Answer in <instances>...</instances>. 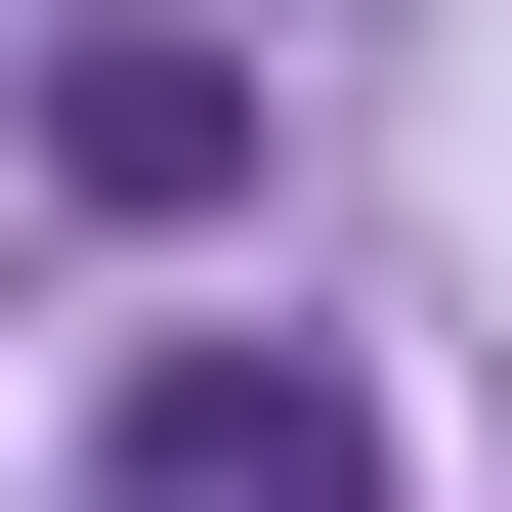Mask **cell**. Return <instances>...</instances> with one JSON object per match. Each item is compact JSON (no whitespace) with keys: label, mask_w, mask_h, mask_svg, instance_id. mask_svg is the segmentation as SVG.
Masks as SVG:
<instances>
[{"label":"cell","mask_w":512,"mask_h":512,"mask_svg":"<svg viewBox=\"0 0 512 512\" xmlns=\"http://www.w3.org/2000/svg\"><path fill=\"white\" fill-rule=\"evenodd\" d=\"M43 171H86V214H214V171H256V43H171V0L43 43Z\"/></svg>","instance_id":"obj_1"},{"label":"cell","mask_w":512,"mask_h":512,"mask_svg":"<svg viewBox=\"0 0 512 512\" xmlns=\"http://www.w3.org/2000/svg\"><path fill=\"white\" fill-rule=\"evenodd\" d=\"M128 512H384V427H342V384H299V342H214V384H171V427H128Z\"/></svg>","instance_id":"obj_2"}]
</instances>
